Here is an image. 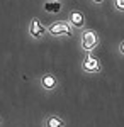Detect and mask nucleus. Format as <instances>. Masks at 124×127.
Here are the masks:
<instances>
[{
  "label": "nucleus",
  "mask_w": 124,
  "mask_h": 127,
  "mask_svg": "<svg viewBox=\"0 0 124 127\" xmlns=\"http://www.w3.org/2000/svg\"><path fill=\"white\" fill-rule=\"evenodd\" d=\"M2 124H3V117L0 115V126H2Z\"/></svg>",
  "instance_id": "11"
},
{
  "label": "nucleus",
  "mask_w": 124,
  "mask_h": 127,
  "mask_svg": "<svg viewBox=\"0 0 124 127\" xmlns=\"http://www.w3.org/2000/svg\"><path fill=\"white\" fill-rule=\"evenodd\" d=\"M66 20L70 22V26L73 27L75 31L82 32L83 29H87V17L82 10L78 9H70L66 14Z\"/></svg>",
  "instance_id": "6"
},
{
  "label": "nucleus",
  "mask_w": 124,
  "mask_h": 127,
  "mask_svg": "<svg viewBox=\"0 0 124 127\" xmlns=\"http://www.w3.org/2000/svg\"><path fill=\"white\" fill-rule=\"evenodd\" d=\"M75 29L70 26L68 20H55L48 26V34L49 37H55V39H70L73 36Z\"/></svg>",
  "instance_id": "2"
},
{
  "label": "nucleus",
  "mask_w": 124,
  "mask_h": 127,
  "mask_svg": "<svg viewBox=\"0 0 124 127\" xmlns=\"http://www.w3.org/2000/svg\"><path fill=\"white\" fill-rule=\"evenodd\" d=\"M90 3H94V5H102V3H105V0H90Z\"/></svg>",
  "instance_id": "10"
},
{
  "label": "nucleus",
  "mask_w": 124,
  "mask_h": 127,
  "mask_svg": "<svg viewBox=\"0 0 124 127\" xmlns=\"http://www.w3.org/2000/svg\"><path fill=\"white\" fill-rule=\"evenodd\" d=\"M80 68L87 75H100L104 66H102L100 59L97 58L94 53H85V56H83L82 63H80Z\"/></svg>",
  "instance_id": "3"
},
{
  "label": "nucleus",
  "mask_w": 124,
  "mask_h": 127,
  "mask_svg": "<svg viewBox=\"0 0 124 127\" xmlns=\"http://www.w3.org/2000/svg\"><path fill=\"white\" fill-rule=\"evenodd\" d=\"M53 2H61V0H53Z\"/></svg>",
  "instance_id": "12"
},
{
  "label": "nucleus",
  "mask_w": 124,
  "mask_h": 127,
  "mask_svg": "<svg viewBox=\"0 0 124 127\" xmlns=\"http://www.w3.org/2000/svg\"><path fill=\"white\" fill-rule=\"evenodd\" d=\"M112 3V9L119 14H124V0H111Z\"/></svg>",
  "instance_id": "8"
},
{
  "label": "nucleus",
  "mask_w": 124,
  "mask_h": 127,
  "mask_svg": "<svg viewBox=\"0 0 124 127\" xmlns=\"http://www.w3.org/2000/svg\"><path fill=\"white\" fill-rule=\"evenodd\" d=\"M78 46L83 53H94L99 46H100V36L95 29H83L80 32V41Z\"/></svg>",
  "instance_id": "1"
},
{
  "label": "nucleus",
  "mask_w": 124,
  "mask_h": 127,
  "mask_svg": "<svg viewBox=\"0 0 124 127\" xmlns=\"http://www.w3.org/2000/svg\"><path fill=\"white\" fill-rule=\"evenodd\" d=\"M27 36L32 41H44L48 37V26H44L38 17H32L27 24Z\"/></svg>",
  "instance_id": "4"
},
{
  "label": "nucleus",
  "mask_w": 124,
  "mask_h": 127,
  "mask_svg": "<svg viewBox=\"0 0 124 127\" xmlns=\"http://www.w3.org/2000/svg\"><path fill=\"white\" fill-rule=\"evenodd\" d=\"M38 85H39V88H41L44 93H55L58 88H60V80H58V76L55 75V73L46 71V73L39 75Z\"/></svg>",
  "instance_id": "5"
},
{
  "label": "nucleus",
  "mask_w": 124,
  "mask_h": 127,
  "mask_svg": "<svg viewBox=\"0 0 124 127\" xmlns=\"http://www.w3.org/2000/svg\"><path fill=\"white\" fill-rule=\"evenodd\" d=\"M43 127H66V119L60 114H48L43 120Z\"/></svg>",
  "instance_id": "7"
},
{
  "label": "nucleus",
  "mask_w": 124,
  "mask_h": 127,
  "mask_svg": "<svg viewBox=\"0 0 124 127\" xmlns=\"http://www.w3.org/2000/svg\"><path fill=\"white\" fill-rule=\"evenodd\" d=\"M117 53H119V54L124 58V39L119 41V44H117Z\"/></svg>",
  "instance_id": "9"
}]
</instances>
